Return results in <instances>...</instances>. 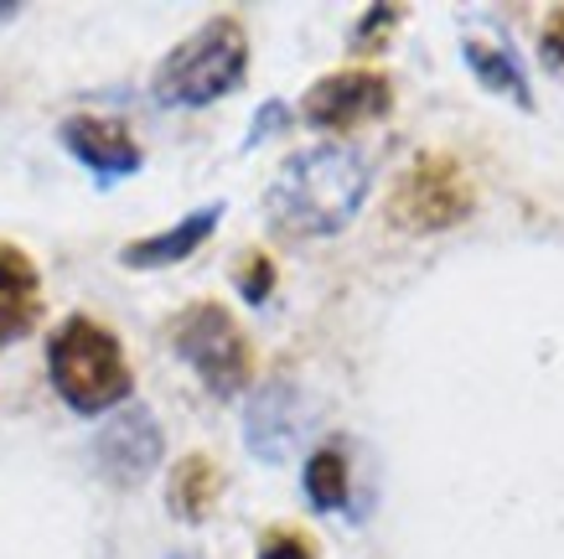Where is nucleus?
Instances as JSON below:
<instances>
[{
  "label": "nucleus",
  "instance_id": "nucleus-1",
  "mask_svg": "<svg viewBox=\"0 0 564 559\" xmlns=\"http://www.w3.org/2000/svg\"><path fill=\"white\" fill-rule=\"evenodd\" d=\"M373 171L352 146H311L274 171L264 213L291 238H337L368 203Z\"/></svg>",
  "mask_w": 564,
  "mask_h": 559
},
{
  "label": "nucleus",
  "instance_id": "nucleus-2",
  "mask_svg": "<svg viewBox=\"0 0 564 559\" xmlns=\"http://www.w3.org/2000/svg\"><path fill=\"white\" fill-rule=\"evenodd\" d=\"M52 389L63 394L73 415H104L120 409L135 394V373L124 357L120 337L94 316H68L47 342Z\"/></svg>",
  "mask_w": 564,
  "mask_h": 559
},
{
  "label": "nucleus",
  "instance_id": "nucleus-3",
  "mask_svg": "<svg viewBox=\"0 0 564 559\" xmlns=\"http://www.w3.org/2000/svg\"><path fill=\"white\" fill-rule=\"evenodd\" d=\"M243 78H249V36L239 17H213L161 57L151 94L161 109H203L243 88Z\"/></svg>",
  "mask_w": 564,
  "mask_h": 559
},
{
  "label": "nucleus",
  "instance_id": "nucleus-4",
  "mask_svg": "<svg viewBox=\"0 0 564 559\" xmlns=\"http://www.w3.org/2000/svg\"><path fill=\"white\" fill-rule=\"evenodd\" d=\"M172 347L213 399H239L254 378V342L218 301H192L172 316Z\"/></svg>",
  "mask_w": 564,
  "mask_h": 559
},
{
  "label": "nucleus",
  "instance_id": "nucleus-5",
  "mask_svg": "<svg viewBox=\"0 0 564 559\" xmlns=\"http://www.w3.org/2000/svg\"><path fill=\"white\" fill-rule=\"evenodd\" d=\"M471 213H477V182L466 176V166L451 151L414 155L404 176L393 182L389 223L404 234H445Z\"/></svg>",
  "mask_w": 564,
  "mask_h": 559
},
{
  "label": "nucleus",
  "instance_id": "nucleus-6",
  "mask_svg": "<svg viewBox=\"0 0 564 559\" xmlns=\"http://www.w3.org/2000/svg\"><path fill=\"white\" fill-rule=\"evenodd\" d=\"M393 109V84L373 68H343L326 73L306 88L301 99V119L311 130H326V136H347V130H362Z\"/></svg>",
  "mask_w": 564,
  "mask_h": 559
},
{
  "label": "nucleus",
  "instance_id": "nucleus-7",
  "mask_svg": "<svg viewBox=\"0 0 564 559\" xmlns=\"http://www.w3.org/2000/svg\"><path fill=\"white\" fill-rule=\"evenodd\" d=\"M94 461H99V472L115 482V487H135L145 476L155 472V461H161V424L145 405H124L115 420L99 430V441H94Z\"/></svg>",
  "mask_w": 564,
  "mask_h": 559
},
{
  "label": "nucleus",
  "instance_id": "nucleus-8",
  "mask_svg": "<svg viewBox=\"0 0 564 559\" xmlns=\"http://www.w3.org/2000/svg\"><path fill=\"white\" fill-rule=\"evenodd\" d=\"M301 430H306V405H301V389L291 378H270L243 409V441L264 466L291 461L301 445Z\"/></svg>",
  "mask_w": 564,
  "mask_h": 559
},
{
  "label": "nucleus",
  "instance_id": "nucleus-9",
  "mask_svg": "<svg viewBox=\"0 0 564 559\" xmlns=\"http://www.w3.org/2000/svg\"><path fill=\"white\" fill-rule=\"evenodd\" d=\"M63 146H68L73 161L94 171L104 186L120 182V176H135V171L145 166L140 140L124 130V119H109V115H73V119H63Z\"/></svg>",
  "mask_w": 564,
  "mask_h": 559
},
{
  "label": "nucleus",
  "instance_id": "nucleus-10",
  "mask_svg": "<svg viewBox=\"0 0 564 559\" xmlns=\"http://www.w3.org/2000/svg\"><path fill=\"white\" fill-rule=\"evenodd\" d=\"M42 322V275L36 259L17 244H0V353L32 337Z\"/></svg>",
  "mask_w": 564,
  "mask_h": 559
},
{
  "label": "nucleus",
  "instance_id": "nucleus-11",
  "mask_svg": "<svg viewBox=\"0 0 564 559\" xmlns=\"http://www.w3.org/2000/svg\"><path fill=\"white\" fill-rule=\"evenodd\" d=\"M218 223H223V203H207L197 213H187L182 223H172V228H161V234H145L135 244H124L120 265L124 270H166V265H182V259H192L213 238Z\"/></svg>",
  "mask_w": 564,
  "mask_h": 559
},
{
  "label": "nucleus",
  "instance_id": "nucleus-12",
  "mask_svg": "<svg viewBox=\"0 0 564 559\" xmlns=\"http://www.w3.org/2000/svg\"><path fill=\"white\" fill-rule=\"evenodd\" d=\"M223 497V472L218 461L203 456V451H192L172 466V482H166V508L182 518V524H203L207 513L218 508Z\"/></svg>",
  "mask_w": 564,
  "mask_h": 559
},
{
  "label": "nucleus",
  "instance_id": "nucleus-13",
  "mask_svg": "<svg viewBox=\"0 0 564 559\" xmlns=\"http://www.w3.org/2000/svg\"><path fill=\"white\" fill-rule=\"evenodd\" d=\"M462 57L471 78H477L487 94H502L513 99L518 109H533V88H529V73L518 68V57L508 47H487V42H462Z\"/></svg>",
  "mask_w": 564,
  "mask_h": 559
},
{
  "label": "nucleus",
  "instance_id": "nucleus-14",
  "mask_svg": "<svg viewBox=\"0 0 564 559\" xmlns=\"http://www.w3.org/2000/svg\"><path fill=\"white\" fill-rule=\"evenodd\" d=\"M347 492H352V476H347V456L343 445H322L311 451L306 461V503L316 513H343Z\"/></svg>",
  "mask_w": 564,
  "mask_h": 559
},
{
  "label": "nucleus",
  "instance_id": "nucleus-15",
  "mask_svg": "<svg viewBox=\"0 0 564 559\" xmlns=\"http://www.w3.org/2000/svg\"><path fill=\"white\" fill-rule=\"evenodd\" d=\"M234 286H239V295L249 305H264L274 295V259L264 249H243L234 259Z\"/></svg>",
  "mask_w": 564,
  "mask_h": 559
},
{
  "label": "nucleus",
  "instance_id": "nucleus-16",
  "mask_svg": "<svg viewBox=\"0 0 564 559\" xmlns=\"http://www.w3.org/2000/svg\"><path fill=\"white\" fill-rule=\"evenodd\" d=\"M399 21H404V6H368L358 17V26H352V36H347V47L362 52V57H368V52H383Z\"/></svg>",
  "mask_w": 564,
  "mask_h": 559
},
{
  "label": "nucleus",
  "instance_id": "nucleus-17",
  "mask_svg": "<svg viewBox=\"0 0 564 559\" xmlns=\"http://www.w3.org/2000/svg\"><path fill=\"white\" fill-rule=\"evenodd\" d=\"M259 559H316V539L301 528H270L259 539Z\"/></svg>",
  "mask_w": 564,
  "mask_h": 559
},
{
  "label": "nucleus",
  "instance_id": "nucleus-18",
  "mask_svg": "<svg viewBox=\"0 0 564 559\" xmlns=\"http://www.w3.org/2000/svg\"><path fill=\"white\" fill-rule=\"evenodd\" d=\"M539 63H544L554 78L564 73V6L544 17V32H539Z\"/></svg>",
  "mask_w": 564,
  "mask_h": 559
},
{
  "label": "nucleus",
  "instance_id": "nucleus-19",
  "mask_svg": "<svg viewBox=\"0 0 564 559\" xmlns=\"http://www.w3.org/2000/svg\"><path fill=\"white\" fill-rule=\"evenodd\" d=\"M285 119H291V115H285V104H280V99H270V104H264V109H259V119H254V125H249V136H243V146L254 151L259 140H264V136H274V130H280Z\"/></svg>",
  "mask_w": 564,
  "mask_h": 559
},
{
  "label": "nucleus",
  "instance_id": "nucleus-20",
  "mask_svg": "<svg viewBox=\"0 0 564 559\" xmlns=\"http://www.w3.org/2000/svg\"><path fill=\"white\" fill-rule=\"evenodd\" d=\"M11 17H21V6L17 0H0V21H11Z\"/></svg>",
  "mask_w": 564,
  "mask_h": 559
}]
</instances>
